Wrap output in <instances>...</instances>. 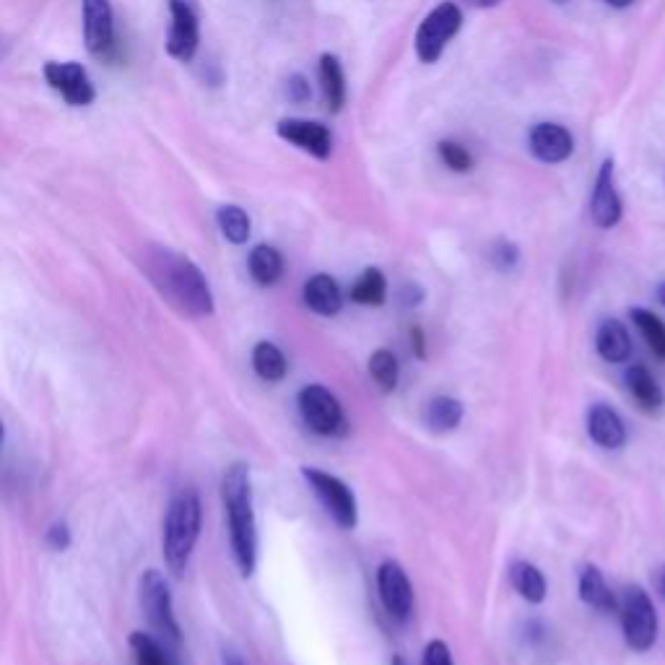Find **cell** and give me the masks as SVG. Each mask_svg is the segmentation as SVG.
Here are the masks:
<instances>
[{
	"label": "cell",
	"mask_w": 665,
	"mask_h": 665,
	"mask_svg": "<svg viewBox=\"0 0 665 665\" xmlns=\"http://www.w3.org/2000/svg\"><path fill=\"white\" fill-rule=\"evenodd\" d=\"M465 3H468L471 8H494V6H499L502 0H465Z\"/></svg>",
	"instance_id": "f35d334b"
},
{
	"label": "cell",
	"mask_w": 665,
	"mask_h": 665,
	"mask_svg": "<svg viewBox=\"0 0 665 665\" xmlns=\"http://www.w3.org/2000/svg\"><path fill=\"white\" fill-rule=\"evenodd\" d=\"M437 154H440L442 164H445L447 169H452V172H460V175H465V172H471L473 169V156L468 154V149L460 146V143L440 141L437 143Z\"/></svg>",
	"instance_id": "4dcf8cb0"
},
{
	"label": "cell",
	"mask_w": 665,
	"mask_h": 665,
	"mask_svg": "<svg viewBox=\"0 0 665 665\" xmlns=\"http://www.w3.org/2000/svg\"><path fill=\"white\" fill-rule=\"evenodd\" d=\"M460 26H463V11L455 3L445 0L437 8H432L416 29L414 45L421 63H437L445 47L450 45V39L460 32Z\"/></svg>",
	"instance_id": "ba28073f"
},
{
	"label": "cell",
	"mask_w": 665,
	"mask_h": 665,
	"mask_svg": "<svg viewBox=\"0 0 665 665\" xmlns=\"http://www.w3.org/2000/svg\"><path fill=\"white\" fill-rule=\"evenodd\" d=\"M302 476L317 497V502L323 504L330 520L338 528L354 530L359 525V502H356V494L343 478L333 476L323 468H315V465H304Z\"/></svg>",
	"instance_id": "5b68a950"
},
{
	"label": "cell",
	"mask_w": 665,
	"mask_h": 665,
	"mask_svg": "<svg viewBox=\"0 0 665 665\" xmlns=\"http://www.w3.org/2000/svg\"><path fill=\"white\" fill-rule=\"evenodd\" d=\"M216 224H219L221 234H224L232 245H245L250 239V216H247L245 208L239 206H221L216 211Z\"/></svg>",
	"instance_id": "f546056e"
},
{
	"label": "cell",
	"mask_w": 665,
	"mask_h": 665,
	"mask_svg": "<svg viewBox=\"0 0 665 665\" xmlns=\"http://www.w3.org/2000/svg\"><path fill=\"white\" fill-rule=\"evenodd\" d=\"M629 317H632L634 328L640 330V336L645 338L647 349L653 351L655 359L665 362V323L663 320H660L655 312L645 310V307H634V310L629 312Z\"/></svg>",
	"instance_id": "f1b7e54d"
},
{
	"label": "cell",
	"mask_w": 665,
	"mask_h": 665,
	"mask_svg": "<svg viewBox=\"0 0 665 665\" xmlns=\"http://www.w3.org/2000/svg\"><path fill=\"white\" fill-rule=\"evenodd\" d=\"M554 3H559V6H564V3H567V0H554Z\"/></svg>",
	"instance_id": "ee69618b"
},
{
	"label": "cell",
	"mask_w": 665,
	"mask_h": 665,
	"mask_svg": "<svg viewBox=\"0 0 665 665\" xmlns=\"http://www.w3.org/2000/svg\"><path fill=\"white\" fill-rule=\"evenodd\" d=\"M660 590H663V595H665V569H663V575H660Z\"/></svg>",
	"instance_id": "7bdbcfd3"
},
{
	"label": "cell",
	"mask_w": 665,
	"mask_h": 665,
	"mask_svg": "<svg viewBox=\"0 0 665 665\" xmlns=\"http://www.w3.org/2000/svg\"><path fill=\"white\" fill-rule=\"evenodd\" d=\"M304 307L320 317H336L343 310L341 284L330 273H315L304 281Z\"/></svg>",
	"instance_id": "e0dca14e"
},
{
	"label": "cell",
	"mask_w": 665,
	"mask_h": 665,
	"mask_svg": "<svg viewBox=\"0 0 665 665\" xmlns=\"http://www.w3.org/2000/svg\"><path fill=\"white\" fill-rule=\"evenodd\" d=\"M510 582L515 593L520 595L523 601H528L530 606H541V603L549 598V582H546V575H543L536 564L523 562V559L512 562Z\"/></svg>",
	"instance_id": "44dd1931"
},
{
	"label": "cell",
	"mask_w": 665,
	"mask_h": 665,
	"mask_svg": "<svg viewBox=\"0 0 665 665\" xmlns=\"http://www.w3.org/2000/svg\"><path fill=\"white\" fill-rule=\"evenodd\" d=\"M221 502L226 512L229 543L239 575L252 577L258 567V525L252 510V481L247 463H234L221 478Z\"/></svg>",
	"instance_id": "7a4b0ae2"
},
{
	"label": "cell",
	"mask_w": 665,
	"mask_h": 665,
	"mask_svg": "<svg viewBox=\"0 0 665 665\" xmlns=\"http://www.w3.org/2000/svg\"><path fill=\"white\" fill-rule=\"evenodd\" d=\"M130 653H133L136 665H180L175 653L159 637L146 632L130 634Z\"/></svg>",
	"instance_id": "4316f807"
},
{
	"label": "cell",
	"mask_w": 665,
	"mask_h": 665,
	"mask_svg": "<svg viewBox=\"0 0 665 665\" xmlns=\"http://www.w3.org/2000/svg\"><path fill=\"white\" fill-rule=\"evenodd\" d=\"M585 427H588L590 440L601 450H621L629 440L627 424L619 416V411H614L608 403H593L588 408Z\"/></svg>",
	"instance_id": "2e32d148"
},
{
	"label": "cell",
	"mask_w": 665,
	"mask_h": 665,
	"mask_svg": "<svg viewBox=\"0 0 665 665\" xmlns=\"http://www.w3.org/2000/svg\"><path fill=\"white\" fill-rule=\"evenodd\" d=\"M317 71H320V84H323L328 112L330 115H338L346 107V76H343L341 60L333 52H325V55H320V68Z\"/></svg>",
	"instance_id": "603a6c76"
},
{
	"label": "cell",
	"mask_w": 665,
	"mask_h": 665,
	"mask_svg": "<svg viewBox=\"0 0 665 665\" xmlns=\"http://www.w3.org/2000/svg\"><path fill=\"white\" fill-rule=\"evenodd\" d=\"M390 665H408V663L401 658V655H393V660H390Z\"/></svg>",
	"instance_id": "b9f144b4"
},
{
	"label": "cell",
	"mask_w": 665,
	"mask_h": 665,
	"mask_svg": "<svg viewBox=\"0 0 665 665\" xmlns=\"http://www.w3.org/2000/svg\"><path fill=\"white\" fill-rule=\"evenodd\" d=\"M377 595H380V603L385 608V614L393 621H408L414 614V582L408 577L406 569L395 559H385V562L377 567Z\"/></svg>",
	"instance_id": "9c48e42d"
},
{
	"label": "cell",
	"mask_w": 665,
	"mask_h": 665,
	"mask_svg": "<svg viewBox=\"0 0 665 665\" xmlns=\"http://www.w3.org/2000/svg\"><path fill=\"white\" fill-rule=\"evenodd\" d=\"M84 8V42L99 60L115 58V13L110 0H81Z\"/></svg>",
	"instance_id": "30bf717a"
},
{
	"label": "cell",
	"mask_w": 665,
	"mask_h": 665,
	"mask_svg": "<svg viewBox=\"0 0 665 665\" xmlns=\"http://www.w3.org/2000/svg\"><path fill=\"white\" fill-rule=\"evenodd\" d=\"M530 154L543 164H562L567 162L575 151V138L564 125L559 123H538L533 125L528 136Z\"/></svg>",
	"instance_id": "9a60e30c"
},
{
	"label": "cell",
	"mask_w": 665,
	"mask_h": 665,
	"mask_svg": "<svg viewBox=\"0 0 665 665\" xmlns=\"http://www.w3.org/2000/svg\"><path fill=\"white\" fill-rule=\"evenodd\" d=\"M141 608L154 634L164 645H182V629L175 619L172 593H169V585L162 577V572H156V569H146L141 577Z\"/></svg>",
	"instance_id": "52a82bcc"
},
{
	"label": "cell",
	"mask_w": 665,
	"mask_h": 665,
	"mask_svg": "<svg viewBox=\"0 0 665 665\" xmlns=\"http://www.w3.org/2000/svg\"><path fill=\"white\" fill-rule=\"evenodd\" d=\"M221 663H224V665H247L245 660H242V655H239L237 650H232V647H224V650H221Z\"/></svg>",
	"instance_id": "74e56055"
},
{
	"label": "cell",
	"mask_w": 665,
	"mask_h": 665,
	"mask_svg": "<svg viewBox=\"0 0 665 665\" xmlns=\"http://www.w3.org/2000/svg\"><path fill=\"white\" fill-rule=\"evenodd\" d=\"M247 271L258 286L278 284L284 276V255L273 245L252 247L250 258H247Z\"/></svg>",
	"instance_id": "cb8c5ba5"
},
{
	"label": "cell",
	"mask_w": 665,
	"mask_h": 665,
	"mask_svg": "<svg viewBox=\"0 0 665 665\" xmlns=\"http://www.w3.org/2000/svg\"><path fill=\"white\" fill-rule=\"evenodd\" d=\"M465 419V406L452 398V395H437L427 403L424 411V424L432 434H450L463 424Z\"/></svg>",
	"instance_id": "7402d4cb"
},
{
	"label": "cell",
	"mask_w": 665,
	"mask_h": 665,
	"mask_svg": "<svg viewBox=\"0 0 665 665\" xmlns=\"http://www.w3.org/2000/svg\"><path fill=\"white\" fill-rule=\"evenodd\" d=\"M624 382H627L629 395L640 403L642 411H647V414L663 411L665 393L663 388H660V382L655 380V375L645 364H629L627 372H624Z\"/></svg>",
	"instance_id": "d6986e66"
},
{
	"label": "cell",
	"mask_w": 665,
	"mask_h": 665,
	"mask_svg": "<svg viewBox=\"0 0 665 665\" xmlns=\"http://www.w3.org/2000/svg\"><path fill=\"white\" fill-rule=\"evenodd\" d=\"M278 138H284L286 143L297 146V149L307 151L315 159H330L333 154V133L328 125L315 123V120H299V117H286L276 125Z\"/></svg>",
	"instance_id": "5bb4252c"
},
{
	"label": "cell",
	"mask_w": 665,
	"mask_h": 665,
	"mask_svg": "<svg viewBox=\"0 0 665 665\" xmlns=\"http://www.w3.org/2000/svg\"><path fill=\"white\" fill-rule=\"evenodd\" d=\"M603 3H606V6H611V8H629L634 0H603Z\"/></svg>",
	"instance_id": "ab89813d"
},
{
	"label": "cell",
	"mask_w": 665,
	"mask_h": 665,
	"mask_svg": "<svg viewBox=\"0 0 665 665\" xmlns=\"http://www.w3.org/2000/svg\"><path fill=\"white\" fill-rule=\"evenodd\" d=\"M408 336H411V349H414V356L419 359V362H424V359H427V336H424V330H421L419 325H414V328L408 330Z\"/></svg>",
	"instance_id": "d590c367"
},
{
	"label": "cell",
	"mask_w": 665,
	"mask_h": 665,
	"mask_svg": "<svg viewBox=\"0 0 665 665\" xmlns=\"http://www.w3.org/2000/svg\"><path fill=\"white\" fill-rule=\"evenodd\" d=\"M424 297H427V294H424V289H421L419 284H406L401 289V302L408 304V307H419V304L424 302Z\"/></svg>",
	"instance_id": "8d00e7d4"
},
{
	"label": "cell",
	"mask_w": 665,
	"mask_h": 665,
	"mask_svg": "<svg viewBox=\"0 0 665 665\" xmlns=\"http://www.w3.org/2000/svg\"><path fill=\"white\" fill-rule=\"evenodd\" d=\"M45 543L52 551H65L71 546V528L65 523L50 525V530L45 533Z\"/></svg>",
	"instance_id": "e575fe53"
},
{
	"label": "cell",
	"mask_w": 665,
	"mask_h": 665,
	"mask_svg": "<svg viewBox=\"0 0 665 665\" xmlns=\"http://www.w3.org/2000/svg\"><path fill=\"white\" fill-rule=\"evenodd\" d=\"M421 665H455L450 645L445 640L427 642L424 653H421Z\"/></svg>",
	"instance_id": "d6a6232c"
},
{
	"label": "cell",
	"mask_w": 665,
	"mask_h": 665,
	"mask_svg": "<svg viewBox=\"0 0 665 665\" xmlns=\"http://www.w3.org/2000/svg\"><path fill=\"white\" fill-rule=\"evenodd\" d=\"M297 406L304 424L315 434H320V437L341 440V437L349 434V416L343 411L336 393L325 388V385H317V382L304 385L297 395Z\"/></svg>",
	"instance_id": "8992f818"
},
{
	"label": "cell",
	"mask_w": 665,
	"mask_h": 665,
	"mask_svg": "<svg viewBox=\"0 0 665 665\" xmlns=\"http://www.w3.org/2000/svg\"><path fill=\"white\" fill-rule=\"evenodd\" d=\"M489 260L499 273L515 271L517 263H520V247L510 242V239H497L489 250Z\"/></svg>",
	"instance_id": "1f68e13d"
},
{
	"label": "cell",
	"mask_w": 665,
	"mask_h": 665,
	"mask_svg": "<svg viewBox=\"0 0 665 665\" xmlns=\"http://www.w3.org/2000/svg\"><path fill=\"white\" fill-rule=\"evenodd\" d=\"M169 37L167 52L180 63H190L201 45V24L188 0H169Z\"/></svg>",
	"instance_id": "7c38bea8"
},
{
	"label": "cell",
	"mask_w": 665,
	"mask_h": 665,
	"mask_svg": "<svg viewBox=\"0 0 665 665\" xmlns=\"http://www.w3.org/2000/svg\"><path fill=\"white\" fill-rule=\"evenodd\" d=\"M655 297H658V302L665 307V281L658 286V291H655Z\"/></svg>",
	"instance_id": "60d3db41"
},
{
	"label": "cell",
	"mask_w": 665,
	"mask_h": 665,
	"mask_svg": "<svg viewBox=\"0 0 665 665\" xmlns=\"http://www.w3.org/2000/svg\"><path fill=\"white\" fill-rule=\"evenodd\" d=\"M577 590H580V601L585 606L595 608V611H601V614H616L619 611V598L611 588H608L606 577L595 564H588V567L580 572V582H577Z\"/></svg>",
	"instance_id": "ffe728a7"
},
{
	"label": "cell",
	"mask_w": 665,
	"mask_h": 665,
	"mask_svg": "<svg viewBox=\"0 0 665 665\" xmlns=\"http://www.w3.org/2000/svg\"><path fill=\"white\" fill-rule=\"evenodd\" d=\"M0 442H3V424H0Z\"/></svg>",
	"instance_id": "f6af8a7d"
},
{
	"label": "cell",
	"mask_w": 665,
	"mask_h": 665,
	"mask_svg": "<svg viewBox=\"0 0 665 665\" xmlns=\"http://www.w3.org/2000/svg\"><path fill=\"white\" fill-rule=\"evenodd\" d=\"M146 276L172 307L190 317L214 315V294L208 278L190 258L167 247H149L143 260Z\"/></svg>",
	"instance_id": "6da1fadb"
},
{
	"label": "cell",
	"mask_w": 665,
	"mask_h": 665,
	"mask_svg": "<svg viewBox=\"0 0 665 665\" xmlns=\"http://www.w3.org/2000/svg\"><path fill=\"white\" fill-rule=\"evenodd\" d=\"M252 369L265 382H281L289 375V359L276 343L258 341L252 349Z\"/></svg>",
	"instance_id": "484cf974"
},
{
	"label": "cell",
	"mask_w": 665,
	"mask_h": 665,
	"mask_svg": "<svg viewBox=\"0 0 665 665\" xmlns=\"http://www.w3.org/2000/svg\"><path fill=\"white\" fill-rule=\"evenodd\" d=\"M621 216H624V203L616 190L614 159H606L595 175L593 195H590V219L598 229H614Z\"/></svg>",
	"instance_id": "4fadbf2b"
},
{
	"label": "cell",
	"mask_w": 665,
	"mask_h": 665,
	"mask_svg": "<svg viewBox=\"0 0 665 665\" xmlns=\"http://www.w3.org/2000/svg\"><path fill=\"white\" fill-rule=\"evenodd\" d=\"M45 81L52 91H58L60 97L65 102L71 104V107H89L94 99H97V91H94V84H91L89 73L81 63H47L45 65Z\"/></svg>",
	"instance_id": "8fae6325"
},
{
	"label": "cell",
	"mask_w": 665,
	"mask_h": 665,
	"mask_svg": "<svg viewBox=\"0 0 665 665\" xmlns=\"http://www.w3.org/2000/svg\"><path fill=\"white\" fill-rule=\"evenodd\" d=\"M595 351L608 364L629 362V356H632V336H629L627 325L616 320V317L603 320L598 330H595Z\"/></svg>",
	"instance_id": "ac0fdd59"
},
{
	"label": "cell",
	"mask_w": 665,
	"mask_h": 665,
	"mask_svg": "<svg viewBox=\"0 0 665 665\" xmlns=\"http://www.w3.org/2000/svg\"><path fill=\"white\" fill-rule=\"evenodd\" d=\"M619 619L624 642L634 653H650L658 642L660 619L653 598L642 585H629L619 598Z\"/></svg>",
	"instance_id": "277c9868"
},
{
	"label": "cell",
	"mask_w": 665,
	"mask_h": 665,
	"mask_svg": "<svg viewBox=\"0 0 665 665\" xmlns=\"http://www.w3.org/2000/svg\"><path fill=\"white\" fill-rule=\"evenodd\" d=\"M310 97H312L310 81H307L302 73L289 76V81H286V99H289L291 104H304L310 102Z\"/></svg>",
	"instance_id": "836d02e7"
},
{
	"label": "cell",
	"mask_w": 665,
	"mask_h": 665,
	"mask_svg": "<svg viewBox=\"0 0 665 665\" xmlns=\"http://www.w3.org/2000/svg\"><path fill=\"white\" fill-rule=\"evenodd\" d=\"M349 297L351 302L362 304V307H382L385 299H388V278H385V273H382L380 268L369 265V268H364V271L356 276Z\"/></svg>",
	"instance_id": "d4e9b609"
},
{
	"label": "cell",
	"mask_w": 665,
	"mask_h": 665,
	"mask_svg": "<svg viewBox=\"0 0 665 665\" xmlns=\"http://www.w3.org/2000/svg\"><path fill=\"white\" fill-rule=\"evenodd\" d=\"M203 525V502L195 489H182L172 497L164 515V536L162 554L167 569L175 577H182L188 569L190 556L195 551V543L201 538Z\"/></svg>",
	"instance_id": "3957f363"
},
{
	"label": "cell",
	"mask_w": 665,
	"mask_h": 665,
	"mask_svg": "<svg viewBox=\"0 0 665 665\" xmlns=\"http://www.w3.org/2000/svg\"><path fill=\"white\" fill-rule=\"evenodd\" d=\"M369 377L375 380L377 388L382 393H393L398 388V380H401V362L395 356L393 349H375L369 354Z\"/></svg>",
	"instance_id": "83f0119b"
}]
</instances>
